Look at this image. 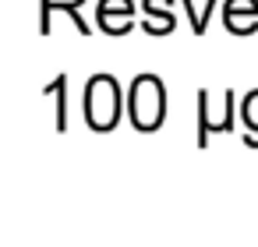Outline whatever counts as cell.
I'll list each match as a JSON object with an SVG mask.
<instances>
[{"mask_svg": "<svg viewBox=\"0 0 258 247\" xmlns=\"http://www.w3.org/2000/svg\"><path fill=\"white\" fill-rule=\"evenodd\" d=\"M244 117H247V124H251V127H258V92H254V96H247V103H244Z\"/></svg>", "mask_w": 258, "mask_h": 247, "instance_id": "cell-4", "label": "cell"}, {"mask_svg": "<svg viewBox=\"0 0 258 247\" xmlns=\"http://www.w3.org/2000/svg\"><path fill=\"white\" fill-rule=\"evenodd\" d=\"M163 106H166V99H163L159 78H138L135 81V92H131V117H135V124L145 127V131L159 127Z\"/></svg>", "mask_w": 258, "mask_h": 247, "instance_id": "cell-2", "label": "cell"}, {"mask_svg": "<svg viewBox=\"0 0 258 247\" xmlns=\"http://www.w3.org/2000/svg\"><path fill=\"white\" fill-rule=\"evenodd\" d=\"M117 110H120V96H117V81L99 74L89 81V92H85V113H89V124L106 131L117 124Z\"/></svg>", "mask_w": 258, "mask_h": 247, "instance_id": "cell-1", "label": "cell"}, {"mask_svg": "<svg viewBox=\"0 0 258 247\" xmlns=\"http://www.w3.org/2000/svg\"><path fill=\"white\" fill-rule=\"evenodd\" d=\"M202 106H205V124L209 127H223L226 124V96L223 92H205Z\"/></svg>", "mask_w": 258, "mask_h": 247, "instance_id": "cell-3", "label": "cell"}, {"mask_svg": "<svg viewBox=\"0 0 258 247\" xmlns=\"http://www.w3.org/2000/svg\"><path fill=\"white\" fill-rule=\"evenodd\" d=\"M57 4H75V0H57Z\"/></svg>", "mask_w": 258, "mask_h": 247, "instance_id": "cell-5", "label": "cell"}]
</instances>
